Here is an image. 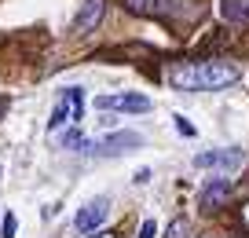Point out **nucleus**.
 <instances>
[{"instance_id": "obj_15", "label": "nucleus", "mask_w": 249, "mask_h": 238, "mask_svg": "<svg viewBox=\"0 0 249 238\" xmlns=\"http://www.w3.org/2000/svg\"><path fill=\"white\" fill-rule=\"evenodd\" d=\"M95 238H117V235H95Z\"/></svg>"}, {"instance_id": "obj_3", "label": "nucleus", "mask_w": 249, "mask_h": 238, "mask_svg": "<svg viewBox=\"0 0 249 238\" xmlns=\"http://www.w3.org/2000/svg\"><path fill=\"white\" fill-rule=\"evenodd\" d=\"M81 114H85V92H81V88H66V92L59 95V103H55L52 117H48V128L59 132L62 125H77Z\"/></svg>"}, {"instance_id": "obj_9", "label": "nucleus", "mask_w": 249, "mask_h": 238, "mask_svg": "<svg viewBox=\"0 0 249 238\" xmlns=\"http://www.w3.org/2000/svg\"><path fill=\"white\" fill-rule=\"evenodd\" d=\"M140 143H143L140 132H114V136L99 139V143H95V150H103V154H121L124 146H140Z\"/></svg>"}, {"instance_id": "obj_5", "label": "nucleus", "mask_w": 249, "mask_h": 238, "mask_svg": "<svg viewBox=\"0 0 249 238\" xmlns=\"http://www.w3.org/2000/svg\"><path fill=\"white\" fill-rule=\"evenodd\" d=\"M95 107L99 110H124V114H147L150 99L140 95V92H121V95H99Z\"/></svg>"}, {"instance_id": "obj_12", "label": "nucleus", "mask_w": 249, "mask_h": 238, "mask_svg": "<svg viewBox=\"0 0 249 238\" xmlns=\"http://www.w3.org/2000/svg\"><path fill=\"white\" fill-rule=\"evenodd\" d=\"M15 227H18L15 213H4V220H0V238H15Z\"/></svg>"}, {"instance_id": "obj_2", "label": "nucleus", "mask_w": 249, "mask_h": 238, "mask_svg": "<svg viewBox=\"0 0 249 238\" xmlns=\"http://www.w3.org/2000/svg\"><path fill=\"white\" fill-rule=\"evenodd\" d=\"M124 8L136 15H158V18H195L202 15V4L195 0H124Z\"/></svg>"}, {"instance_id": "obj_11", "label": "nucleus", "mask_w": 249, "mask_h": 238, "mask_svg": "<svg viewBox=\"0 0 249 238\" xmlns=\"http://www.w3.org/2000/svg\"><path fill=\"white\" fill-rule=\"evenodd\" d=\"M165 238H195V227H191L187 216H176V220L169 223V231H165Z\"/></svg>"}, {"instance_id": "obj_10", "label": "nucleus", "mask_w": 249, "mask_h": 238, "mask_svg": "<svg viewBox=\"0 0 249 238\" xmlns=\"http://www.w3.org/2000/svg\"><path fill=\"white\" fill-rule=\"evenodd\" d=\"M220 15L234 26H246L249 22V0H220Z\"/></svg>"}, {"instance_id": "obj_6", "label": "nucleus", "mask_w": 249, "mask_h": 238, "mask_svg": "<svg viewBox=\"0 0 249 238\" xmlns=\"http://www.w3.org/2000/svg\"><path fill=\"white\" fill-rule=\"evenodd\" d=\"M242 162H246L242 150H205L195 158L198 169H216V172H234V169H242Z\"/></svg>"}, {"instance_id": "obj_13", "label": "nucleus", "mask_w": 249, "mask_h": 238, "mask_svg": "<svg viewBox=\"0 0 249 238\" xmlns=\"http://www.w3.org/2000/svg\"><path fill=\"white\" fill-rule=\"evenodd\" d=\"M172 121H176V132H179V136H195V125L187 121L183 114H176V117H172Z\"/></svg>"}, {"instance_id": "obj_7", "label": "nucleus", "mask_w": 249, "mask_h": 238, "mask_svg": "<svg viewBox=\"0 0 249 238\" xmlns=\"http://www.w3.org/2000/svg\"><path fill=\"white\" fill-rule=\"evenodd\" d=\"M227 201H231V183H227V180H213V183H205L202 194H198L202 213H216V209H224Z\"/></svg>"}, {"instance_id": "obj_16", "label": "nucleus", "mask_w": 249, "mask_h": 238, "mask_svg": "<svg viewBox=\"0 0 249 238\" xmlns=\"http://www.w3.org/2000/svg\"><path fill=\"white\" fill-rule=\"evenodd\" d=\"M209 238H224V235H209Z\"/></svg>"}, {"instance_id": "obj_14", "label": "nucleus", "mask_w": 249, "mask_h": 238, "mask_svg": "<svg viewBox=\"0 0 249 238\" xmlns=\"http://www.w3.org/2000/svg\"><path fill=\"white\" fill-rule=\"evenodd\" d=\"M136 238H158V223H154V220H143V223H140V235H136Z\"/></svg>"}, {"instance_id": "obj_4", "label": "nucleus", "mask_w": 249, "mask_h": 238, "mask_svg": "<svg viewBox=\"0 0 249 238\" xmlns=\"http://www.w3.org/2000/svg\"><path fill=\"white\" fill-rule=\"evenodd\" d=\"M110 216V198H92L88 205L77 209V216H73V231L77 235H92L95 227H103Z\"/></svg>"}, {"instance_id": "obj_1", "label": "nucleus", "mask_w": 249, "mask_h": 238, "mask_svg": "<svg viewBox=\"0 0 249 238\" xmlns=\"http://www.w3.org/2000/svg\"><path fill=\"white\" fill-rule=\"evenodd\" d=\"M169 85L179 92H220V88L234 85L242 77L238 62L231 59H195V62H176L169 66Z\"/></svg>"}, {"instance_id": "obj_8", "label": "nucleus", "mask_w": 249, "mask_h": 238, "mask_svg": "<svg viewBox=\"0 0 249 238\" xmlns=\"http://www.w3.org/2000/svg\"><path fill=\"white\" fill-rule=\"evenodd\" d=\"M99 18H103V0H85V4H81V11H77V18H73V30H77V33H88V30H95V26H99Z\"/></svg>"}]
</instances>
